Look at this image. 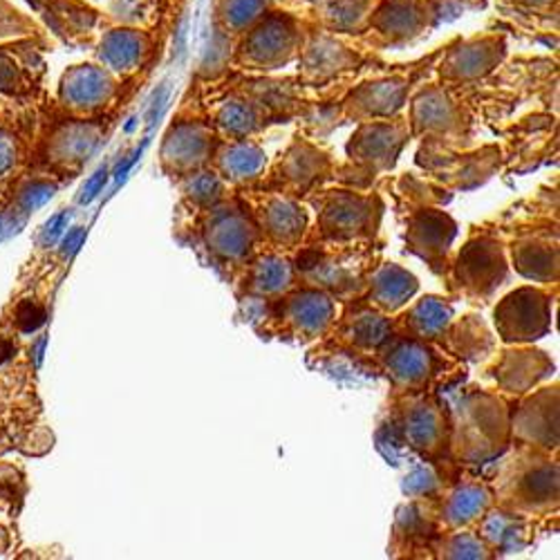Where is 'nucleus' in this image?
I'll use <instances>...</instances> for the list:
<instances>
[{"mask_svg":"<svg viewBox=\"0 0 560 560\" xmlns=\"http://www.w3.org/2000/svg\"><path fill=\"white\" fill-rule=\"evenodd\" d=\"M558 285H522L494 307V328L502 345L536 343L551 330V305Z\"/></svg>","mask_w":560,"mask_h":560,"instance_id":"4be33fe9","label":"nucleus"},{"mask_svg":"<svg viewBox=\"0 0 560 560\" xmlns=\"http://www.w3.org/2000/svg\"><path fill=\"white\" fill-rule=\"evenodd\" d=\"M558 381L511 402V444L558 453Z\"/></svg>","mask_w":560,"mask_h":560,"instance_id":"a878e982","label":"nucleus"},{"mask_svg":"<svg viewBox=\"0 0 560 560\" xmlns=\"http://www.w3.org/2000/svg\"><path fill=\"white\" fill-rule=\"evenodd\" d=\"M271 8H273V0H220L218 3L220 31H225L229 39H238L250 27H254Z\"/></svg>","mask_w":560,"mask_h":560,"instance_id":"a19ab883","label":"nucleus"},{"mask_svg":"<svg viewBox=\"0 0 560 560\" xmlns=\"http://www.w3.org/2000/svg\"><path fill=\"white\" fill-rule=\"evenodd\" d=\"M395 198L397 220L404 227L406 252L424 260L435 276H444L453 242L460 233L444 204L450 200V191L435 184L429 178H417L415 173H404L397 180H389Z\"/></svg>","mask_w":560,"mask_h":560,"instance_id":"7ed1b4c3","label":"nucleus"},{"mask_svg":"<svg viewBox=\"0 0 560 560\" xmlns=\"http://www.w3.org/2000/svg\"><path fill=\"white\" fill-rule=\"evenodd\" d=\"M303 86L296 77L271 79L267 75L238 79L206 109L208 122L222 139L256 137L273 124L301 117Z\"/></svg>","mask_w":560,"mask_h":560,"instance_id":"f03ea898","label":"nucleus"},{"mask_svg":"<svg viewBox=\"0 0 560 560\" xmlns=\"http://www.w3.org/2000/svg\"><path fill=\"white\" fill-rule=\"evenodd\" d=\"M511 402L498 391L460 389L450 408V458L467 467L494 464L511 446Z\"/></svg>","mask_w":560,"mask_h":560,"instance_id":"20e7f679","label":"nucleus"},{"mask_svg":"<svg viewBox=\"0 0 560 560\" xmlns=\"http://www.w3.org/2000/svg\"><path fill=\"white\" fill-rule=\"evenodd\" d=\"M507 54L509 46L502 34H475L442 48L433 67L442 84L458 88L486 79L505 63Z\"/></svg>","mask_w":560,"mask_h":560,"instance_id":"b1692460","label":"nucleus"},{"mask_svg":"<svg viewBox=\"0 0 560 560\" xmlns=\"http://www.w3.org/2000/svg\"><path fill=\"white\" fill-rule=\"evenodd\" d=\"M412 139L406 117L359 122L345 144L343 162L334 166V182L368 191L391 173Z\"/></svg>","mask_w":560,"mask_h":560,"instance_id":"f8f14e48","label":"nucleus"},{"mask_svg":"<svg viewBox=\"0 0 560 560\" xmlns=\"http://www.w3.org/2000/svg\"><path fill=\"white\" fill-rule=\"evenodd\" d=\"M220 135L204 115H180L166 128L160 144V168L173 182L212 164Z\"/></svg>","mask_w":560,"mask_h":560,"instance_id":"5701e85b","label":"nucleus"},{"mask_svg":"<svg viewBox=\"0 0 560 560\" xmlns=\"http://www.w3.org/2000/svg\"><path fill=\"white\" fill-rule=\"evenodd\" d=\"M448 298L471 305H486L509 280V258L505 238L496 227H471L458 252H450L442 276Z\"/></svg>","mask_w":560,"mask_h":560,"instance_id":"9d476101","label":"nucleus"},{"mask_svg":"<svg viewBox=\"0 0 560 560\" xmlns=\"http://www.w3.org/2000/svg\"><path fill=\"white\" fill-rule=\"evenodd\" d=\"M496 471L484 478L494 492V505L532 518L558 511V453L511 444L494 462Z\"/></svg>","mask_w":560,"mask_h":560,"instance_id":"0eeeda50","label":"nucleus"},{"mask_svg":"<svg viewBox=\"0 0 560 560\" xmlns=\"http://www.w3.org/2000/svg\"><path fill=\"white\" fill-rule=\"evenodd\" d=\"M484 377L496 383V391L509 399L527 395L543 381L551 379L556 364L534 343L505 345L496 349L494 357L484 361Z\"/></svg>","mask_w":560,"mask_h":560,"instance_id":"bb28decb","label":"nucleus"},{"mask_svg":"<svg viewBox=\"0 0 560 560\" xmlns=\"http://www.w3.org/2000/svg\"><path fill=\"white\" fill-rule=\"evenodd\" d=\"M433 558H496L475 530L444 532L433 545Z\"/></svg>","mask_w":560,"mask_h":560,"instance_id":"79ce46f5","label":"nucleus"},{"mask_svg":"<svg viewBox=\"0 0 560 560\" xmlns=\"http://www.w3.org/2000/svg\"><path fill=\"white\" fill-rule=\"evenodd\" d=\"M25 162L27 157H23L18 139L5 130H0V187L16 178Z\"/></svg>","mask_w":560,"mask_h":560,"instance_id":"37998d69","label":"nucleus"},{"mask_svg":"<svg viewBox=\"0 0 560 560\" xmlns=\"http://www.w3.org/2000/svg\"><path fill=\"white\" fill-rule=\"evenodd\" d=\"M471 3L455 5V0H379L368 18V41L372 48H404L440 25L446 12L458 16Z\"/></svg>","mask_w":560,"mask_h":560,"instance_id":"f3484780","label":"nucleus"},{"mask_svg":"<svg viewBox=\"0 0 560 560\" xmlns=\"http://www.w3.org/2000/svg\"><path fill=\"white\" fill-rule=\"evenodd\" d=\"M178 238L191 244L208 267H214L227 283L247 265L265 242L250 212L247 202L233 191L229 198L204 212L184 214L178 218Z\"/></svg>","mask_w":560,"mask_h":560,"instance_id":"f257e3e1","label":"nucleus"},{"mask_svg":"<svg viewBox=\"0 0 560 560\" xmlns=\"http://www.w3.org/2000/svg\"><path fill=\"white\" fill-rule=\"evenodd\" d=\"M383 240L303 242L292 254L298 285L317 288L336 303L361 296L372 267L381 260Z\"/></svg>","mask_w":560,"mask_h":560,"instance_id":"6e6552de","label":"nucleus"},{"mask_svg":"<svg viewBox=\"0 0 560 560\" xmlns=\"http://www.w3.org/2000/svg\"><path fill=\"white\" fill-rule=\"evenodd\" d=\"M412 139L455 149H469L473 113L453 86L442 81L424 84L408 99V117Z\"/></svg>","mask_w":560,"mask_h":560,"instance_id":"2eb2a0df","label":"nucleus"},{"mask_svg":"<svg viewBox=\"0 0 560 560\" xmlns=\"http://www.w3.org/2000/svg\"><path fill=\"white\" fill-rule=\"evenodd\" d=\"M379 0H330L321 12V29L345 37H364L370 12Z\"/></svg>","mask_w":560,"mask_h":560,"instance_id":"ea45409f","label":"nucleus"},{"mask_svg":"<svg viewBox=\"0 0 560 560\" xmlns=\"http://www.w3.org/2000/svg\"><path fill=\"white\" fill-rule=\"evenodd\" d=\"M455 317L453 298L429 294L410 301L393 317V332L419 341L437 343Z\"/></svg>","mask_w":560,"mask_h":560,"instance_id":"e433bc0d","label":"nucleus"},{"mask_svg":"<svg viewBox=\"0 0 560 560\" xmlns=\"http://www.w3.org/2000/svg\"><path fill=\"white\" fill-rule=\"evenodd\" d=\"M240 314H244V321L252 323L263 339L307 345L321 341L330 332L339 303L317 288L296 285L280 298L240 309Z\"/></svg>","mask_w":560,"mask_h":560,"instance_id":"9b49d317","label":"nucleus"},{"mask_svg":"<svg viewBox=\"0 0 560 560\" xmlns=\"http://www.w3.org/2000/svg\"><path fill=\"white\" fill-rule=\"evenodd\" d=\"M415 164L427 173V178L446 191H473L488 182L505 164V151L498 144H484L467 151L444 144L422 142Z\"/></svg>","mask_w":560,"mask_h":560,"instance_id":"6ab92c4d","label":"nucleus"},{"mask_svg":"<svg viewBox=\"0 0 560 560\" xmlns=\"http://www.w3.org/2000/svg\"><path fill=\"white\" fill-rule=\"evenodd\" d=\"M314 208L305 242H364L381 240V222L386 202L374 189L361 191L353 187H321L303 200Z\"/></svg>","mask_w":560,"mask_h":560,"instance_id":"1a4fd4ad","label":"nucleus"},{"mask_svg":"<svg viewBox=\"0 0 560 560\" xmlns=\"http://www.w3.org/2000/svg\"><path fill=\"white\" fill-rule=\"evenodd\" d=\"M334 166L336 160L314 142V137L298 130L278 160L267 166L256 187L305 200L309 193L334 182Z\"/></svg>","mask_w":560,"mask_h":560,"instance_id":"aec40b11","label":"nucleus"},{"mask_svg":"<svg viewBox=\"0 0 560 560\" xmlns=\"http://www.w3.org/2000/svg\"><path fill=\"white\" fill-rule=\"evenodd\" d=\"M543 520L547 518L522 516L494 505L480 518L473 530L484 540V545L494 551V556H507L527 549L536 534L543 530Z\"/></svg>","mask_w":560,"mask_h":560,"instance_id":"473e14b6","label":"nucleus"},{"mask_svg":"<svg viewBox=\"0 0 560 560\" xmlns=\"http://www.w3.org/2000/svg\"><path fill=\"white\" fill-rule=\"evenodd\" d=\"M429 509L446 532L473 530L480 518L494 507V492L484 478L462 471L442 486V492L427 500Z\"/></svg>","mask_w":560,"mask_h":560,"instance_id":"c85d7f7f","label":"nucleus"},{"mask_svg":"<svg viewBox=\"0 0 560 560\" xmlns=\"http://www.w3.org/2000/svg\"><path fill=\"white\" fill-rule=\"evenodd\" d=\"M153 54V37L139 27H117L103 34L97 50L101 65L113 75L128 77L147 65Z\"/></svg>","mask_w":560,"mask_h":560,"instance_id":"4c0bfd02","label":"nucleus"},{"mask_svg":"<svg viewBox=\"0 0 560 560\" xmlns=\"http://www.w3.org/2000/svg\"><path fill=\"white\" fill-rule=\"evenodd\" d=\"M117 92V79L103 65H75L69 67L59 86L61 106L73 117H90L101 109L109 106V101Z\"/></svg>","mask_w":560,"mask_h":560,"instance_id":"7c9ffc66","label":"nucleus"},{"mask_svg":"<svg viewBox=\"0 0 560 560\" xmlns=\"http://www.w3.org/2000/svg\"><path fill=\"white\" fill-rule=\"evenodd\" d=\"M496 229L505 238L509 267L536 285H558V214L551 198L545 204L538 198L530 212Z\"/></svg>","mask_w":560,"mask_h":560,"instance_id":"ddd939ff","label":"nucleus"},{"mask_svg":"<svg viewBox=\"0 0 560 560\" xmlns=\"http://www.w3.org/2000/svg\"><path fill=\"white\" fill-rule=\"evenodd\" d=\"M240 309L271 303L298 285L292 254L260 250L231 280Z\"/></svg>","mask_w":560,"mask_h":560,"instance_id":"cd10ccee","label":"nucleus"},{"mask_svg":"<svg viewBox=\"0 0 560 560\" xmlns=\"http://www.w3.org/2000/svg\"><path fill=\"white\" fill-rule=\"evenodd\" d=\"M417 292L419 280L410 269L381 258L366 280L361 298L379 311L389 314V317H395L399 309H404L417 296Z\"/></svg>","mask_w":560,"mask_h":560,"instance_id":"c9c22d12","label":"nucleus"},{"mask_svg":"<svg viewBox=\"0 0 560 560\" xmlns=\"http://www.w3.org/2000/svg\"><path fill=\"white\" fill-rule=\"evenodd\" d=\"M298 84L303 88H328L332 81L353 75L366 65V56L345 46L336 34L317 29L307 31L298 52Z\"/></svg>","mask_w":560,"mask_h":560,"instance_id":"393cba45","label":"nucleus"},{"mask_svg":"<svg viewBox=\"0 0 560 560\" xmlns=\"http://www.w3.org/2000/svg\"><path fill=\"white\" fill-rule=\"evenodd\" d=\"M379 427L377 435H389L391 448L408 450L444 473L462 471L450 458V408L442 393L391 397Z\"/></svg>","mask_w":560,"mask_h":560,"instance_id":"423d86ee","label":"nucleus"},{"mask_svg":"<svg viewBox=\"0 0 560 560\" xmlns=\"http://www.w3.org/2000/svg\"><path fill=\"white\" fill-rule=\"evenodd\" d=\"M341 311L330 328V332L321 339V345L311 349V357H347L357 366L366 368L377 349L386 343L393 334V317L379 311L361 296L339 303Z\"/></svg>","mask_w":560,"mask_h":560,"instance_id":"a211bd4d","label":"nucleus"},{"mask_svg":"<svg viewBox=\"0 0 560 560\" xmlns=\"http://www.w3.org/2000/svg\"><path fill=\"white\" fill-rule=\"evenodd\" d=\"M444 532L427 500H408L397 509L389 553L395 558H433V545Z\"/></svg>","mask_w":560,"mask_h":560,"instance_id":"2f4dec72","label":"nucleus"},{"mask_svg":"<svg viewBox=\"0 0 560 560\" xmlns=\"http://www.w3.org/2000/svg\"><path fill=\"white\" fill-rule=\"evenodd\" d=\"M238 193L247 202L267 250L294 254L305 242L309 208L303 200L258 187L240 189Z\"/></svg>","mask_w":560,"mask_h":560,"instance_id":"412c9836","label":"nucleus"},{"mask_svg":"<svg viewBox=\"0 0 560 560\" xmlns=\"http://www.w3.org/2000/svg\"><path fill=\"white\" fill-rule=\"evenodd\" d=\"M305 34L294 14L271 8L254 27L238 37L231 63L247 75H271L298 59Z\"/></svg>","mask_w":560,"mask_h":560,"instance_id":"dca6fc26","label":"nucleus"},{"mask_svg":"<svg viewBox=\"0 0 560 560\" xmlns=\"http://www.w3.org/2000/svg\"><path fill=\"white\" fill-rule=\"evenodd\" d=\"M366 370L389 381L391 397L453 391L467 377V364L446 355L437 343L397 332L377 349Z\"/></svg>","mask_w":560,"mask_h":560,"instance_id":"39448f33","label":"nucleus"},{"mask_svg":"<svg viewBox=\"0 0 560 560\" xmlns=\"http://www.w3.org/2000/svg\"><path fill=\"white\" fill-rule=\"evenodd\" d=\"M419 73L412 67L408 69H395L389 75H379L372 79H366L357 86L349 88L339 101H334V106L330 113H326L321 119H311L303 128L305 135L317 137L319 128L328 124V132L334 130L341 124H359V122H370V119H389L395 117L404 111L408 103L412 90L417 88Z\"/></svg>","mask_w":560,"mask_h":560,"instance_id":"4468645a","label":"nucleus"},{"mask_svg":"<svg viewBox=\"0 0 560 560\" xmlns=\"http://www.w3.org/2000/svg\"><path fill=\"white\" fill-rule=\"evenodd\" d=\"M502 3L516 12L532 14V16H543L556 10L558 0H502Z\"/></svg>","mask_w":560,"mask_h":560,"instance_id":"c03bdc74","label":"nucleus"},{"mask_svg":"<svg viewBox=\"0 0 560 560\" xmlns=\"http://www.w3.org/2000/svg\"><path fill=\"white\" fill-rule=\"evenodd\" d=\"M175 187H178V191H180L178 212H184V214L204 212V208L216 206L218 202H222L225 198H229L233 193V189L220 178V175L212 166L198 168V170L184 175V178L175 180Z\"/></svg>","mask_w":560,"mask_h":560,"instance_id":"58836bf2","label":"nucleus"},{"mask_svg":"<svg viewBox=\"0 0 560 560\" xmlns=\"http://www.w3.org/2000/svg\"><path fill=\"white\" fill-rule=\"evenodd\" d=\"M208 166H212L233 191H240L256 187L260 182L269 166V157L254 137L220 139Z\"/></svg>","mask_w":560,"mask_h":560,"instance_id":"72a5a7b5","label":"nucleus"},{"mask_svg":"<svg viewBox=\"0 0 560 560\" xmlns=\"http://www.w3.org/2000/svg\"><path fill=\"white\" fill-rule=\"evenodd\" d=\"M101 139V126L94 122H86L84 117H75L73 122H65L56 126L46 142L39 147L37 166L46 170V175H63V178H73V175L86 164Z\"/></svg>","mask_w":560,"mask_h":560,"instance_id":"c756f323","label":"nucleus"},{"mask_svg":"<svg viewBox=\"0 0 560 560\" xmlns=\"http://www.w3.org/2000/svg\"><path fill=\"white\" fill-rule=\"evenodd\" d=\"M437 345L453 359L469 366V364H484L492 359L498 349V336L486 326V321L480 317V314L471 311L460 319L453 317V321L440 336Z\"/></svg>","mask_w":560,"mask_h":560,"instance_id":"f704fd0d","label":"nucleus"}]
</instances>
